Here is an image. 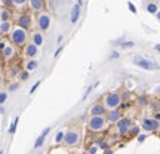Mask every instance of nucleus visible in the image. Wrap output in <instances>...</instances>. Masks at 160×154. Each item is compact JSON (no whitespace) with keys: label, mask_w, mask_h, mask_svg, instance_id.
<instances>
[{"label":"nucleus","mask_w":160,"mask_h":154,"mask_svg":"<svg viewBox=\"0 0 160 154\" xmlns=\"http://www.w3.org/2000/svg\"><path fill=\"white\" fill-rule=\"evenodd\" d=\"M62 40H64V37H62V36H59V37H58V41H56V43H59V44H61V43H62Z\"/></svg>","instance_id":"obj_40"},{"label":"nucleus","mask_w":160,"mask_h":154,"mask_svg":"<svg viewBox=\"0 0 160 154\" xmlns=\"http://www.w3.org/2000/svg\"><path fill=\"white\" fill-rule=\"evenodd\" d=\"M18 121H19V117H15V118H13V121H12V124H10V127H9V133H10V135H13V133H15Z\"/></svg>","instance_id":"obj_19"},{"label":"nucleus","mask_w":160,"mask_h":154,"mask_svg":"<svg viewBox=\"0 0 160 154\" xmlns=\"http://www.w3.org/2000/svg\"><path fill=\"white\" fill-rule=\"evenodd\" d=\"M138 132H139V127H138V126H133V127H130V129H129V133H130L132 136L138 135Z\"/></svg>","instance_id":"obj_26"},{"label":"nucleus","mask_w":160,"mask_h":154,"mask_svg":"<svg viewBox=\"0 0 160 154\" xmlns=\"http://www.w3.org/2000/svg\"><path fill=\"white\" fill-rule=\"evenodd\" d=\"M18 86H19V84H18V83H13V84H10V86H9V90H10V92H15V90H16V87H18Z\"/></svg>","instance_id":"obj_33"},{"label":"nucleus","mask_w":160,"mask_h":154,"mask_svg":"<svg viewBox=\"0 0 160 154\" xmlns=\"http://www.w3.org/2000/svg\"><path fill=\"white\" fill-rule=\"evenodd\" d=\"M154 49H156L157 52H160V44H156V46H154Z\"/></svg>","instance_id":"obj_42"},{"label":"nucleus","mask_w":160,"mask_h":154,"mask_svg":"<svg viewBox=\"0 0 160 154\" xmlns=\"http://www.w3.org/2000/svg\"><path fill=\"white\" fill-rule=\"evenodd\" d=\"M37 68V62L34 61V59H30L27 64H25V70L27 71H33V70H36Z\"/></svg>","instance_id":"obj_18"},{"label":"nucleus","mask_w":160,"mask_h":154,"mask_svg":"<svg viewBox=\"0 0 160 154\" xmlns=\"http://www.w3.org/2000/svg\"><path fill=\"white\" fill-rule=\"evenodd\" d=\"M147 10L150 12V13H157L159 10H157V6L154 4V3H150L148 6H147Z\"/></svg>","instance_id":"obj_22"},{"label":"nucleus","mask_w":160,"mask_h":154,"mask_svg":"<svg viewBox=\"0 0 160 154\" xmlns=\"http://www.w3.org/2000/svg\"><path fill=\"white\" fill-rule=\"evenodd\" d=\"M142 127L145 130H150V132H154L160 127V123L157 121V118H145L144 123H142Z\"/></svg>","instance_id":"obj_6"},{"label":"nucleus","mask_w":160,"mask_h":154,"mask_svg":"<svg viewBox=\"0 0 160 154\" xmlns=\"http://www.w3.org/2000/svg\"><path fill=\"white\" fill-rule=\"evenodd\" d=\"M9 30H10L9 21H1V24H0V33H1V34H6Z\"/></svg>","instance_id":"obj_16"},{"label":"nucleus","mask_w":160,"mask_h":154,"mask_svg":"<svg viewBox=\"0 0 160 154\" xmlns=\"http://www.w3.org/2000/svg\"><path fill=\"white\" fill-rule=\"evenodd\" d=\"M90 115H104L105 113H107V107L104 105V104H95L92 108H90Z\"/></svg>","instance_id":"obj_9"},{"label":"nucleus","mask_w":160,"mask_h":154,"mask_svg":"<svg viewBox=\"0 0 160 154\" xmlns=\"http://www.w3.org/2000/svg\"><path fill=\"white\" fill-rule=\"evenodd\" d=\"M25 0H15V4H24Z\"/></svg>","instance_id":"obj_38"},{"label":"nucleus","mask_w":160,"mask_h":154,"mask_svg":"<svg viewBox=\"0 0 160 154\" xmlns=\"http://www.w3.org/2000/svg\"><path fill=\"white\" fill-rule=\"evenodd\" d=\"M64 138H65V133H64V132H58V133H56V138H55V142H62Z\"/></svg>","instance_id":"obj_24"},{"label":"nucleus","mask_w":160,"mask_h":154,"mask_svg":"<svg viewBox=\"0 0 160 154\" xmlns=\"http://www.w3.org/2000/svg\"><path fill=\"white\" fill-rule=\"evenodd\" d=\"M61 50H62V46H59V47H58V49H56V50H55V55H53V56H55V58H56V56H58V55H59V53H61Z\"/></svg>","instance_id":"obj_36"},{"label":"nucleus","mask_w":160,"mask_h":154,"mask_svg":"<svg viewBox=\"0 0 160 154\" xmlns=\"http://www.w3.org/2000/svg\"><path fill=\"white\" fill-rule=\"evenodd\" d=\"M40 83H41V81H36V83H34V84H33V87H31V89H30V95H31V93H34V92H36V89H37V87H39L40 86Z\"/></svg>","instance_id":"obj_27"},{"label":"nucleus","mask_w":160,"mask_h":154,"mask_svg":"<svg viewBox=\"0 0 160 154\" xmlns=\"http://www.w3.org/2000/svg\"><path fill=\"white\" fill-rule=\"evenodd\" d=\"M138 102H139L141 105H145L148 101H147V98H145V96H139V98H138Z\"/></svg>","instance_id":"obj_30"},{"label":"nucleus","mask_w":160,"mask_h":154,"mask_svg":"<svg viewBox=\"0 0 160 154\" xmlns=\"http://www.w3.org/2000/svg\"><path fill=\"white\" fill-rule=\"evenodd\" d=\"M80 141V135L77 132H74V130H68L67 133H65V138H64V142L67 144V145H70V147H73V145H77Z\"/></svg>","instance_id":"obj_5"},{"label":"nucleus","mask_w":160,"mask_h":154,"mask_svg":"<svg viewBox=\"0 0 160 154\" xmlns=\"http://www.w3.org/2000/svg\"><path fill=\"white\" fill-rule=\"evenodd\" d=\"M121 102V98L117 93H108L105 98H104V105L110 110H116Z\"/></svg>","instance_id":"obj_4"},{"label":"nucleus","mask_w":160,"mask_h":154,"mask_svg":"<svg viewBox=\"0 0 160 154\" xmlns=\"http://www.w3.org/2000/svg\"><path fill=\"white\" fill-rule=\"evenodd\" d=\"M92 89H93V86H89V87L86 89V92H84V95H83V101H84V99L87 98V95H89V93L92 92Z\"/></svg>","instance_id":"obj_29"},{"label":"nucleus","mask_w":160,"mask_h":154,"mask_svg":"<svg viewBox=\"0 0 160 154\" xmlns=\"http://www.w3.org/2000/svg\"><path fill=\"white\" fill-rule=\"evenodd\" d=\"M18 27H21V28H24V30H28V28H30V16H27V15L19 16V19H18Z\"/></svg>","instance_id":"obj_12"},{"label":"nucleus","mask_w":160,"mask_h":154,"mask_svg":"<svg viewBox=\"0 0 160 154\" xmlns=\"http://www.w3.org/2000/svg\"><path fill=\"white\" fill-rule=\"evenodd\" d=\"M44 139H46V136H43V135H40L39 138L36 139V142H34V148H40V147L43 145V142H44Z\"/></svg>","instance_id":"obj_20"},{"label":"nucleus","mask_w":160,"mask_h":154,"mask_svg":"<svg viewBox=\"0 0 160 154\" xmlns=\"http://www.w3.org/2000/svg\"><path fill=\"white\" fill-rule=\"evenodd\" d=\"M107 120L111 121V123H117L120 120V113L117 110H110V111L107 113Z\"/></svg>","instance_id":"obj_13"},{"label":"nucleus","mask_w":160,"mask_h":154,"mask_svg":"<svg viewBox=\"0 0 160 154\" xmlns=\"http://www.w3.org/2000/svg\"><path fill=\"white\" fill-rule=\"evenodd\" d=\"M145 138H147V135H139V136H138V142H144Z\"/></svg>","instance_id":"obj_35"},{"label":"nucleus","mask_w":160,"mask_h":154,"mask_svg":"<svg viewBox=\"0 0 160 154\" xmlns=\"http://www.w3.org/2000/svg\"><path fill=\"white\" fill-rule=\"evenodd\" d=\"M127 6H129V10H130L132 13H136V7L133 6V3H132V1H127Z\"/></svg>","instance_id":"obj_28"},{"label":"nucleus","mask_w":160,"mask_h":154,"mask_svg":"<svg viewBox=\"0 0 160 154\" xmlns=\"http://www.w3.org/2000/svg\"><path fill=\"white\" fill-rule=\"evenodd\" d=\"M104 154H113V150H111V148H107V150H105V153Z\"/></svg>","instance_id":"obj_39"},{"label":"nucleus","mask_w":160,"mask_h":154,"mask_svg":"<svg viewBox=\"0 0 160 154\" xmlns=\"http://www.w3.org/2000/svg\"><path fill=\"white\" fill-rule=\"evenodd\" d=\"M37 25H39V30H41V31H46V30L49 28V25H50V18H49L47 13H41V15H40L39 19H37Z\"/></svg>","instance_id":"obj_7"},{"label":"nucleus","mask_w":160,"mask_h":154,"mask_svg":"<svg viewBox=\"0 0 160 154\" xmlns=\"http://www.w3.org/2000/svg\"><path fill=\"white\" fill-rule=\"evenodd\" d=\"M3 56L4 58H12L13 56V47L10 44H6V47L3 49Z\"/></svg>","instance_id":"obj_15"},{"label":"nucleus","mask_w":160,"mask_h":154,"mask_svg":"<svg viewBox=\"0 0 160 154\" xmlns=\"http://www.w3.org/2000/svg\"><path fill=\"white\" fill-rule=\"evenodd\" d=\"M154 118H157V120H159V118H160V113H157V114H156V117H154Z\"/></svg>","instance_id":"obj_45"},{"label":"nucleus","mask_w":160,"mask_h":154,"mask_svg":"<svg viewBox=\"0 0 160 154\" xmlns=\"http://www.w3.org/2000/svg\"><path fill=\"white\" fill-rule=\"evenodd\" d=\"M117 58H120V53L119 52H111V55H110V59H117Z\"/></svg>","instance_id":"obj_32"},{"label":"nucleus","mask_w":160,"mask_h":154,"mask_svg":"<svg viewBox=\"0 0 160 154\" xmlns=\"http://www.w3.org/2000/svg\"><path fill=\"white\" fill-rule=\"evenodd\" d=\"M30 4L34 10H40L43 7V0H30Z\"/></svg>","instance_id":"obj_17"},{"label":"nucleus","mask_w":160,"mask_h":154,"mask_svg":"<svg viewBox=\"0 0 160 154\" xmlns=\"http://www.w3.org/2000/svg\"><path fill=\"white\" fill-rule=\"evenodd\" d=\"M96 151H98V147H90L89 148V154H96Z\"/></svg>","instance_id":"obj_34"},{"label":"nucleus","mask_w":160,"mask_h":154,"mask_svg":"<svg viewBox=\"0 0 160 154\" xmlns=\"http://www.w3.org/2000/svg\"><path fill=\"white\" fill-rule=\"evenodd\" d=\"M24 53H25V56H28V58H34V56L39 53V46H36L34 43H30V44H27Z\"/></svg>","instance_id":"obj_10"},{"label":"nucleus","mask_w":160,"mask_h":154,"mask_svg":"<svg viewBox=\"0 0 160 154\" xmlns=\"http://www.w3.org/2000/svg\"><path fill=\"white\" fill-rule=\"evenodd\" d=\"M6 99H7V93H6V92H4V90H3V92H1V93H0V104H1V105H3V104H4V102H6Z\"/></svg>","instance_id":"obj_25"},{"label":"nucleus","mask_w":160,"mask_h":154,"mask_svg":"<svg viewBox=\"0 0 160 154\" xmlns=\"http://www.w3.org/2000/svg\"><path fill=\"white\" fill-rule=\"evenodd\" d=\"M107 121H108V120H107L104 115H90L87 126H89V129H90L92 132H101V130L105 129Z\"/></svg>","instance_id":"obj_1"},{"label":"nucleus","mask_w":160,"mask_h":154,"mask_svg":"<svg viewBox=\"0 0 160 154\" xmlns=\"http://www.w3.org/2000/svg\"><path fill=\"white\" fill-rule=\"evenodd\" d=\"M156 16H157V19H159V21H160V10H159V12H157V13H156Z\"/></svg>","instance_id":"obj_43"},{"label":"nucleus","mask_w":160,"mask_h":154,"mask_svg":"<svg viewBox=\"0 0 160 154\" xmlns=\"http://www.w3.org/2000/svg\"><path fill=\"white\" fill-rule=\"evenodd\" d=\"M0 113H1V114H4V113H6V110H4V107H3V105H1V108H0Z\"/></svg>","instance_id":"obj_41"},{"label":"nucleus","mask_w":160,"mask_h":154,"mask_svg":"<svg viewBox=\"0 0 160 154\" xmlns=\"http://www.w3.org/2000/svg\"><path fill=\"white\" fill-rule=\"evenodd\" d=\"M0 18H1V21H9V18H10V13H9V12H7L6 9H1Z\"/></svg>","instance_id":"obj_21"},{"label":"nucleus","mask_w":160,"mask_h":154,"mask_svg":"<svg viewBox=\"0 0 160 154\" xmlns=\"http://www.w3.org/2000/svg\"><path fill=\"white\" fill-rule=\"evenodd\" d=\"M4 1H7V3H15V0H4Z\"/></svg>","instance_id":"obj_44"},{"label":"nucleus","mask_w":160,"mask_h":154,"mask_svg":"<svg viewBox=\"0 0 160 154\" xmlns=\"http://www.w3.org/2000/svg\"><path fill=\"white\" fill-rule=\"evenodd\" d=\"M130 124H132L130 118H120L119 121H117V129H119L120 135H124L126 132H129Z\"/></svg>","instance_id":"obj_8"},{"label":"nucleus","mask_w":160,"mask_h":154,"mask_svg":"<svg viewBox=\"0 0 160 154\" xmlns=\"http://www.w3.org/2000/svg\"><path fill=\"white\" fill-rule=\"evenodd\" d=\"M132 61H133L135 65H138V67H141L144 70H159L160 68L156 62H151V61H148V59H145L142 56H133Z\"/></svg>","instance_id":"obj_3"},{"label":"nucleus","mask_w":160,"mask_h":154,"mask_svg":"<svg viewBox=\"0 0 160 154\" xmlns=\"http://www.w3.org/2000/svg\"><path fill=\"white\" fill-rule=\"evenodd\" d=\"M99 148H101V150H107V148H108V147H107V142H101V144H99Z\"/></svg>","instance_id":"obj_37"},{"label":"nucleus","mask_w":160,"mask_h":154,"mask_svg":"<svg viewBox=\"0 0 160 154\" xmlns=\"http://www.w3.org/2000/svg\"><path fill=\"white\" fill-rule=\"evenodd\" d=\"M31 43H34L36 46H41V44H43V34L39 33V31L33 33V34H31Z\"/></svg>","instance_id":"obj_14"},{"label":"nucleus","mask_w":160,"mask_h":154,"mask_svg":"<svg viewBox=\"0 0 160 154\" xmlns=\"http://www.w3.org/2000/svg\"><path fill=\"white\" fill-rule=\"evenodd\" d=\"M10 41H12L13 44H16V46L25 44V41H27V31H25L24 28H21V27L15 28V30L10 33Z\"/></svg>","instance_id":"obj_2"},{"label":"nucleus","mask_w":160,"mask_h":154,"mask_svg":"<svg viewBox=\"0 0 160 154\" xmlns=\"http://www.w3.org/2000/svg\"><path fill=\"white\" fill-rule=\"evenodd\" d=\"M28 74H30V71H27V70H25V71H22V73H21V80H24V81H25V80L28 78Z\"/></svg>","instance_id":"obj_31"},{"label":"nucleus","mask_w":160,"mask_h":154,"mask_svg":"<svg viewBox=\"0 0 160 154\" xmlns=\"http://www.w3.org/2000/svg\"><path fill=\"white\" fill-rule=\"evenodd\" d=\"M133 46H135V41H121V43H120V47H123V49L133 47Z\"/></svg>","instance_id":"obj_23"},{"label":"nucleus","mask_w":160,"mask_h":154,"mask_svg":"<svg viewBox=\"0 0 160 154\" xmlns=\"http://www.w3.org/2000/svg\"><path fill=\"white\" fill-rule=\"evenodd\" d=\"M80 6L79 3H76L74 6H73V9H71V22L73 24H76L77 21H79V16H80Z\"/></svg>","instance_id":"obj_11"}]
</instances>
